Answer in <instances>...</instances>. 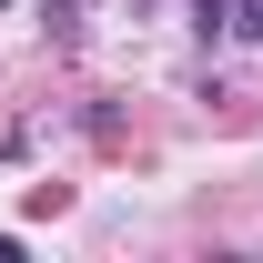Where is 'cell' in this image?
<instances>
[{"instance_id": "cell-1", "label": "cell", "mask_w": 263, "mask_h": 263, "mask_svg": "<svg viewBox=\"0 0 263 263\" xmlns=\"http://www.w3.org/2000/svg\"><path fill=\"white\" fill-rule=\"evenodd\" d=\"M193 31H202V41H223V31H233V0H193Z\"/></svg>"}, {"instance_id": "cell-2", "label": "cell", "mask_w": 263, "mask_h": 263, "mask_svg": "<svg viewBox=\"0 0 263 263\" xmlns=\"http://www.w3.org/2000/svg\"><path fill=\"white\" fill-rule=\"evenodd\" d=\"M233 31H243V41H263V0H233Z\"/></svg>"}]
</instances>
